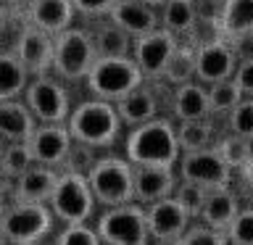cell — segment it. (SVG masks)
I'll return each mask as SVG.
<instances>
[{"mask_svg": "<svg viewBox=\"0 0 253 245\" xmlns=\"http://www.w3.org/2000/svg\"><path fill=\"white\" fill-rule=\"evenodd\" d=\"M179 156L182 150L177 142V124L164 116L132 126L124 140V158L132 166H174L177 169Z\"/></svg>", "mask_w": 253, "mask_h": 245, "instance_id": "1", "label": "cell"}, {"mask_svg": "<svg viewBox=\"0 0 253 245\" xmlns=\"http://www.w3.org/2000/svg\"><path fill=\"white\" fill-rule=\"evenodd\" d=\"M66 129L74 142L103 150L116 142L119 132H122V119H119L114 103L100 98H87L71 108L66 119Z\"/></svg>", "mask_w": 253, "mask_h": 245, "instance_id": "2", "label": "cell"}, {"mask_svg": "<svg viewBox=\"0 0 253 245\" xmlns=\"http://www.w3.org/2000/svg\"><path fill=\"white\" fill-rule=\"evenodd\" d=\"M95 58H98V53H95L90 29L69 27L61 35L53 37V69H50V74L58 77L63 84L84 82Z\"/></svg>", "mask_w": 253, "mask_h": 245, "instance_id": "3", "label": "cell"}, {"mask_svg": "<svg viewBox=\"0 0 253 245\" xmlns=\"http://www.w3.org/2000/svg\"><path fill=\"white\" fill-rule=\"evenodd\" d=\"M95 203L103 208L134 201V166L119 156H100L87 171Z\"/></svg>", "mask_w": 253, "mask_h": 245, "instance_id": "4", "label": "cell"}, {"mask_svg": "<svg viewBox=\"0 0 253 245\" xmlns=\"http://www.w3.org/2000/svg\"><path fill=\"white\" fill-rule=\"evenodd\" d=\"M145 82L142 71L137 69L132 55H119V58H95L84 84L92 98L116 103L124 95H129L134 87Z\"/></svg>", "mask_w": 253, "mask_h": 245, "instance_id": "5", "label": "cell"}, {"mask_svg": "<svg viewBox=\"0 0 253 245\" xmlns=\"http://www.w3.org/2000/svg\"><path fill=\"white\" fill-rule=\"evenodd\" d=\"M47 205L61 224H87L98 203H95V195L84 174L61 171Z\"/></svg>", "mask_w": 253, "mask_h": 245, "instance_id": "6", "label": "cell"}, {"mask_svg": "<svg viewBox=\"0 0 253 245\" xmlns=\"http://www.w3.org/2000/svg\"><path fill=\"white\" fill-rule=\"evenodd\" d=\"M53 221L47 203H11L0 211V229L11 245H37L50 235Z\"/></svg>", "mask_w": 253, "mask_h": 245, "instance_id": "7", "label": "cell"}, {"mask_svg": "<svg viewBox=\"0 0 253 245\" xmlns=\"http://www.w3.org/2000/svg\"><path fill=\"white\" fill-rule=\"evenodd\" d=\"M103 245H148V219L145 208L140 203H124V205H111L95 221Z\"/></svg>", "mask_w": 253, "mask_h": 245, "instance_id": "8", "label": "cell"}, {"mask_svg": "<svg viewBox=\"0 0 253 245\" xmlns=\"http://www.w3.org/2000/svg\"><path fill=\"white\" fill-rule=\"evenodd\" d=\"M21 100L27 103L32 116L37 119V124H66L71 108H74L66 84L53 74L32 77Z\"/></svg>", "mask_w": 253, "mask_h": 245, "instance_id": "9", "label": "cell"}, {"mask_svg": "<svg viewBox=\"0 0 253 245\" xmlns=\"http://www.w3.org/2000/svg\"><path fill=\"white\" fill-rule=\"evenodd\" d=\"M177 177L185 182H195L203 187H227L232 185V169L221 161L216 148L195 150V153H182L177 161Z\"/></svg>", "mask_w": 253, "mask_h": 245, "instance_id": "10", "label": "cell"}, {"mask_svg": "<svg viewBox=\"0 0 253 245\" xmlns=\"http://www.w3.org/2000/svg\"><path fill=\"white\" fill-rule=\"evenodd\" d=\"M145 219H148L150 243H156V245H177V240L193 224L190 213L174 198H164L158 203L145 205Z\"/></svg>", "mask_w": 253, "mask_h": 245, "instance_id": "11", "label": "cell"}, {"mask_svg": "<svg viewBox=\"0 0 253 245\" xmlns=\"http://www.w3.org/2000/svg\"><path fill=\"white\" fill-rule=\"evenodd\" d=\"M179 45V37H174L171 32L166 29H153L142 37H134L132 42V58L137 63V69L142 71L145 82H153V79H161V71L169 61V55L174 53V47Z\"/></svg>", "mask_w": 253, "mask_h": 245, "instance_id": "12", "label": "cell"}, {"mask_svg": "<svg viewBox=\"0 0 253 245\" xmlns=\"http://www.w3.org/2000/svg\"><path fill=\"white\" fill-rule=\"evenodd\" d=\"M13 53L19 55V61L29 71V77L50 74V69H53V37L47 32L37 29L35 24L21 21Z\"/></svg>", "mask_w": 253, "mask_h": 245, "instance_id": "13", "label": "cell"}, {"mask_svg": "<svg viewBox=\"0 0 253 245\" xmlns=\"http://www.w3.org/2000/svg\"><path fill=\"white\" fill-rule=\"evenodd\" d=\"M237 63L240 61H237V55L232 53V45L224 37L195 47V79L206 87L232 79Z\"/></svg>", "mask_w": 253, "mask_h": 245, "instance_id": "14", "label": "cell"}, {"mask_svg": "<svg viewBox=\"0 0 253 245\" xmlns=\"http://www.w3.org/2000/svg\"><path fill=\"white\" fill-rule=\"evenodd\" d=\"M71 145H74V140H71L66 124H37L27 140L32 161L40 166H53V169L63 166Z\"/></svg>", "mask_w": 253, "mask_h": 245, "instance_id": "15", "label": "cell"}, {"mask_svg": "<svg viewBox=\"0 0 253 245\" xmlns=\"http://www.w3.org/2000/svg\"><path fill=\"white\" fill-rule=\"evenodd\" d=\"M24 21L35 24L37 29L47 32L50 37L61 35L63 29L74 27L77 11L71 0H21Z\"/></svg>", "mask_w": 253, "mask_h": 245, "instance_id": "16", "label": "cell"}, {"mask_svg": "<svg viewBox=\"0 0 253 245\" xmlns=\"http://www.w3.org/2000/svg\"><path fill=\"white\" fill-rule=\"evenodd\" d=\"M177 182L179 177L174 166H134V203L145 208L150 203L171 198Z\"/></svg>", "mask_w": 253, "mask_h": 245, "instance_id": "17", "label": "cell"}, {"mask_svg": "<svg viewBox=\"0 0 253 245\" xmlns=\"http://www.w3.org/2000/svg\"><path fill=\"white\" fill-rule=\"evenodd\" d=\"M58 169L53 166L32 163L19 179L11 182V198L13 203H47L58 182Z\"/></svg>", "mask_w": 253, "mask_h": 245, "instance_id": "18", "label": "cell"}, {"mask_svg": "<svg viewBox=\"0 0 253 245\" xmlns=\"http://www.w3.org/2000/svg\"><path fill=\"white\" fill-rule=\"evenodd\" d=\"M116 114L122 119V126H137L145 124L150 119L158 116V90L156 82H142L140 87H134L129 95H124L122 100L114 103Z\"/></svg>", "mask_w": 253, "mask_h": 245, "instance_id": "19", "label": "cell"}, {"mask_svg": "<svg viewBox=\"0 0 253 245\" xmlns=\"http://www.w3.org/2000/svg\"><path fill=\"white\" fill-rule=\"evenodd\" d=\"M108 21H114L119 29H124L134 40L158 29V8L142 3V0H119L114 11L108 13Z\"/></svg>", "mask_w": 253, "mask_h": 245, "instance_id": "20", "label": "cell"}, {"mask_svg": "<svg viewBox=\"0 0 253 245\" xmlns=\"http://www.w3.org/2000/svg\"><path fill=\"white\" fill-rule=\"evenodd\" d=\"M171 111L177 122H198V119H211V103H209V87L198 79L187 84L174 87Z\"/></svg>", "mask_w": 253, "mask_h": 245, "instance_id": "21", "label": "cell"}, {"mask_svg": "<svg viewBox=\"0 0 253 245\" xmlns=\"http://www.w3.org/2000/svg\"><path fill=\"white\" fill-rule=\"evenodd\" d=\"M237 211H240V201H237L235 190L229 185L227 187H213V190H209V195H206V203L201 208L198 221H203V224L211 227V229L224 232V229L232 224V219L237 216Z\"/></svg>", "mask_w": 253, "mask_h": 245, "instance_id": "22", "label": "cell"}, {"mask_svg": "<svg viewBox=\"0 0 253 245\" xmlns=\"http://www.w3.org/2000/svg\"><path fill=\"white\" fill-rule=\"evenodd\" d=\"M35 126L37 119L32 116V111L21 98L0 100V137L3 142H27Z\"/></svg>", "mask_w": 253, "mask_h": 245, "instance_id": "23", "label": "cell"}, {"mask_svg": "<svg viewBox=\"0 0 253 245\" xmlns=\"http://www.w3.org/2000/svg\"><path fill=\"white\" fill-rule=\"evenodd\" d=\"M92 45L98 58H119V55H132V42L134 40L126 35L124 29H119L114 21L100 19L95 27L90 29Z\"/></svg>", "mask_w": 253, "mask_h": 245, "instance_id": "24", "label": "cell"}, {"mask_svg": "<svg viewBox=\"0 0 253 245\" xmlns=\"http://www.w3.org/2000/svg\"><path fill=\"white\" fill-rule=\"evenodd\" d=\"M29 71L24 69L13 50H0V100L21 98L29 84Z\"/></svg>", "mask_w": 253, "mask_h": 245, "instance_id": "25", "label": "cell"}, {"mask_svg": "<svg viewBox=\"0 0 253 245\" xmlns=\"http://www.w3.org/2000/svg\"><path fill=\"white\" fill-rule=\"evenodd\" d=\"M198 21L195 0H166L158 8V27L171 32L174 37H185Z\"/></svg>", "mask_w": 253, "mask_h": 245, "instance_id": "26", "label": "cell"}, {"mask_svg": "<svg viewBox=\"0 0 253 245\" xmlns=\"http://www.w3.org/2000/svg\"><path fill=\"white\" fill-rule=\"evenodd\" d=\"M219 29L224 40L253 32V0H224Z\"/></svg>", "mask_w": 253, "mask_h": 245, "instance_id": "27", "label": "cell"}, {"mask_svg": "<svg viewBox=\"0 0 253 245\" xmlns=\"http://www.w3.org/2000/svg\"><path fill=\"white\" fill-rule=\"evenodd\" d=\"M193 79H195V47L179 42L161 71V82H166L169 87H179L193 82Z\"/></svg>", "mask_w": 253, "mask_h": 245, "instance_id": "28", "label": "cell"}, {"mask_svg": "<svg viewBox=\"0 0 253 245\" xmlns=\"http://www.w3.org/2000/svg\"><path fill=\"white\" fill-rule=\"evenodd\" d=\"M177 142L182 153H195V150L213 148V126L209 119H198V122H177Z\"/></svg>", "mask_w": 253, "mask_h": 245, "instance_id": "29", "label": "cell"}, {"mask_svg": "<svg viewBox=\"0 0 253 245\" xmlns=\"http://www.w3.org/2000/svg\"><path fill=\"white\" fill-rule=\"evenodd\" d=\"M213 148H216L221 161H224L232 171H240L243 166L253 158V140L240 137V134H232V132H227L221 140H216Z\"/></svg>", "mask_w": 253, "mask_h": 245, "instance_id": "30", "label": "cell"}, {"mask_svg": "<svg viewBox=\"0 0 253 245\" xmlns=\"http://www.w3.org/2000/svg\"><path fill=\"white\" fill-rule=\"evenodd\" d=\"M32 163L35 161H32L27 142H5L3 153H0V177L13 182V179H19Z\"/></svg>", "mask_w": 253, "mask_h": 245, "instance_id": "31", "label": "cell"}, {"mask_svg": "<svg viewBox=\"0 0 253 245\" xmlns=\"http://www.w3.org/2000/svg\"><path fill=\"white\" fill-rule=\"evenodd\" d=\"M245 95L240 87L235 84V79H224V82L209 84V103H211V116H227Z\"/></svg>", "mask_w": 253, "mask_h": 245, "instance_id": "32", "label": "cell"}, {"mask_svg": "<svg viewBox=\"0 0 253 245\" xmlns=\"http://www.w3.org/2000/svg\"><path fill=\"white\" fill-rule=\"evenodd\" d=\"M206 195H209V187L195 185V182H185V179H179L177 187H174V193H171V198L190 213V219H193V221H198V216H201Z\"/></svg>", "mask_w": 253, "mask_h": 245, "instance_id": "33", "label": "cell"}, {"mask_svg": "<svg viewBox=\"0 0 253 245\" xmlns=\"http://www.w3.org/2000/svg\"><path fill=\"white\" fill-rule=\"evenodd\" d=\"M224 122H227V132L253 140V98H243L224 116Z\"/></svg>", "mask_w": 253, "mask_h": 245, "instance_id": "34", "label": "cell"}, {"mask_svg": "<svg viewBox=\"0 0 253 245\" xmlns=\"http://www.w3.org/2000/svg\"><path fill=\"white\" fill-rule=\"evenodd\" d=\"M229 245H253V205H240L232 224L224 229Z\"/></svg>", "mask_w": 253, "mask_h": 245, "instance_id": "35", "label": "cell"}, {"mask_svg": "<svg viewBox=\"0 0 253 245\" xmlns=\"http://www.w3.org/2000/svg\"><path fill=\"white\" fill-rule=\"evenodd\" d=\"M177 245H229V243L224 232L206 227L203 221H193L187 227V232L177 240Z\"/></svg>", "mask_w": 253, "mask_h": 245, "instance_id": "36", "label": "cell"}, {"mask_svg": "<svg viewBox=\"0 0 253 245\" xmlns=\"http://www.w3.org/2000/svg\"><path fill=\"white\" fill-rule=\"evenodd\" d=\"M55 245H103L95 227L90 224H63L55 237Z\"/></svg>", "mask_w": 253, "mask_h": 245, "instance_id": "37", "label": "cell"}, {"mask_svg": "<svg viewBox=\"0 0 253 245\" xmlns=\"http://www.w3.org/2000/svg\"><path fill=\"white\" fill-rule=\"evenodd\" d=\"M71 3H74L77 16H84L90 21H100V19H108V13L114 11L119 0H71Z\"/></svg>", "mask_w": 253, "mask_h": 245, "instance_id": "38", "label": "cell"}, {"mask_svg": "<svg viewBox=\"0 0 253 245\" xmlns=\"http://www.w3.org/2000/svg\"><path fill=\"white\" fill-rule=\"evenodd\" d=\"M232 79H235V84L240 87V92L245 95V98H253V58L237 63Z\"/></svg>", "mask_w": 253, "mask_h": 245, "instance_id": "39", "label": "cell"}, {"mask_svg": "<svg viewBox=\"0 0 253 245\" xmlns=\"http://www.w3.org/2000/svg\"><path fill=\"white\" fill-rule=\"evenodd\" d=\"M221 5H224V0H195V13H198V19H201V21L219 24Z\"/></svg>", "mask_w": 253, "mask_h": 245, "instance_id": "40", "label": "cell"}, {"mask_svg": "<svg viewBox=\"0 0 253 245\" xmlns=\"http://www.w3.org/2000/svg\"><path fill=\"white\" fill-rule=\"evenodd\" d=\"M232 45V53L237 55V61H251L253 58V32L248 35H237L232 40H227Z\"/></svg>", "mask_w": 253, "mask_h": 245, "instance_id": "41", "label": "cell"}, {"mask_svg": "<svg viewBox=\"0 0 253 245\" xmlns=\"http://www.w3.org/2000/svg\"><path fill=\"white\" fill-rule=\"evenodd\" d=\"M13 3H0V35L8 29V24L13 21V11H11Z\"/></svg>", "mask_w": 253, "mask_h": 245, "instance_id": "42", "label": "cell"}, {"mask_svg": "<svg viewBox=\"0 0 253 245\" xmlns=\"http://www.w3.org/2000/svg\"><path fill=\"white\" fill-rule=\"evenodd\" d=\"M240 174H243L245 187H248V195L253 198V158H251V161H248V163H245L243 169H240Z\"/></svg>", "mask_w": 253, "mask_h": 245, "instance_id": "43", "label": "cell"}, {"mask_svg": "<svg viewBox=\"0 0 253 245\" xmlns=\"http://www.w3.org/2000/svg\"><path fill=\"white\" fill-rule=\"evenodd\" d=\"M142 3H148V5H153V8H161L166 0H142Z\"/></svg>", "mask_w": 253, "mask_h": 245, "instance_id": "44", "label": "cell"}, {"mask_svg": "<svg viewBox=\"0 0 253 245\" xmlns=\"http://www.w3.org/2000/svg\"><path fill=\"white\" fill-rule=\"evenodd\" d=\"M0 245H11V243H8V237L3 235V229H0Z\"/></svg>", "mask_w": 253, "mask_h": 245, "instance_id": "45", "label": "cell"}, {"mask_svg": "<svg viewBox=\"0 0 253 245\" xmlns=\"http://www.w3.org/2000/svg\"><path fill=\"white\" fill-rule=\"evenodd\" d=\"M3 148H5V142H3V137H0V153H3Z\"/></svg>", "mask_w": 253, "mask_h": 245, "instance_id": "46", "label": "cell"}, {"mask_svg": "<svg viewBox=\"0 0 253 245\" xmlns=\"http://www.w3.org/2000/svg\"><path fill=\"white\" fill-rule=\"evenodd\" d=\"M0 3H16V0H0Z\"/></svg>", "mask_w": 253, "mask_h": 245, "instance_id": "47", "label": "cell"}, {"mask_svg": "<svg viewBox=\"0 0 253 245\" xmlns=\"http://www.w3.org/2000/svg\"><path fill=\"white\" fill-rule=\"evenodd\" d=\"M148 245H156V243H148Z\"/></svg>", "mask_w": 253, "mask_h": 245, "instance_id": "48", "label": "cell"}, {"mask_svg": "<svg viewBox=\"0 0 253 245\" xmlns=\"http://www.w3.org/2000/svg\"><path fill=\"white\" fill-rule=\"evenodd\" d=\"M16 3H19V0H16Z\"/></svg>", "mask_w": 253, "mask_h": 245, "instance_id": "49", "label": "cell"}]
</instances>
